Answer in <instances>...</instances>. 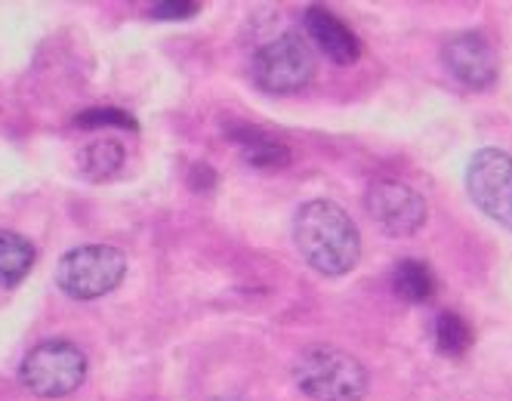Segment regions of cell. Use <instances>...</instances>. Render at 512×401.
Returning a JSON list of instances; mask_svg holds the SVG:
<instances>
[{
    "instance_id": "9c48e42d",
    "label": "cell",
    "mask_w": 512,
    "mask_h": 401,
    "mask_svg": "<svg viewBox=\"0 0 512 401\" xmlns=\"http://www.w3.org/2000/svg\"><path fill=\"white\" fill-rule=\"evenodd\" d=\"M303 25H306V34L315 41V47L331 62L352 65L361 56V47H358V38L352 34V28L343 19H337L331 10L309 7Z\"/></svg>"
},
{
    "instance_id": "30bf717a",
    "label": "cell",
    "mask_w": 512,
    "mask_h": 401,
    "mask_svg": "<svg viewBox=\"0 0 512 401\" xmlns=\"http://www.w3.org/2000/svg\"><path fill=\"white\" fill-rule=\"evenodd\" d=\"M124 167V145L118 139H93L78 152V170L90 182L112 179Z\"/></svg>"
},
{
    "instance_id": "3957f363",
    "label": "cell",
    "mask_w": 512,
    "mask_h": 401,
    "mask_svg": "<svg viewBox=\"0 0 512 401\" xmlns=\"http://www.w3.org/2000/svg\"><path fill=\"white\" fill-rule=\"evenodd\" d=\"M127 253L112 244H84L68 250L56 266V284L71 300H99L124 281Z\"/></svg>"
},
{
    "instance_id": "5b68a950",
    "label": "cell",
    "mask_w": 512,
    "mask_h": 401,
    "mask_svg": "<svg viewBox=\"0 0 512 401\" xmlns=\"http://www.w3.org/2000/svg\"><path fill=\"white\" fill-rule=\"evenodd\" d=\"M315 78V53L300 31H284L253 56V81L269 93H297Z\"/></svg>"
},
{
    "instance_id": "52a82bcc",
    "label": "cell",
    "mask_w": 512,
    "mask_h": 401,
    "mask_svg": "<svg viewBox=\"0 0 512 401\" xmlns=\"http://www.w3.org/2000/svg\"><path fill=\"white\" fill-rule=\"evenodd\" d=\"M371 220L392 238H408L423 229L426 223V201L405 182L380 179L364 195Z\"/></svg>"
},
{
    "instance_id": "ba28073f",
    "label": "cell",
    "mask_w": 512,
    "mask_h": 401,
    "mask_svg": "<svg viewBox=\"0 0 512 401\" xmlns=\"http://www.w3.org/2000/svg\"><path fill=\"white\" fill-rule=\"evenodd\" d=\"M442 59L451 75L469 90H485L497 81V53L482 31L454 34L442 50Z\"/></svg>"
},
{
    "instance_id": "8fae6325",
    "label": "cell",
    "mask_w": 512,
    "mask_h": 401,
    "mask_svg": "<svg viewBox=\"0 0 512 401\" xmlns=\"http://www.w3.org/2000/svg\"><path fill=\"white\" fill-rule=\"evenodd\" d=\"M34 266V244L16 232H0V287L19 284Z\"/></svg>"
},
{
    "instance_id": "7a4b0ae2",
    "label": "cell",
    "mask_w": 512,
    "mask_h": 401,
    "mask_svg": "<svg viewBox=\"0 0 512 401\" xmlns=\"http://www.w3.org/2000/svg\"><path fill=\"white\" fill-rule=\"evenodd\" d=\"M294 383L312 401H361L368 392V371L346 349L315 343L297 355Z\"/></svg>"
},
{
    "instance_id": "6da1fadb",
    "label": "cell",
    "mask_w": 512,
    "mask_h": 401,
    "mask_svg": "<svg viewBox=\"0 0 512 401\" xmlns=\"http://www.w3.org/2000/svg\"><path fill=\"white\" fill-rule=\"evenodd\" d=\"M300 257L321 275H346L358 266L361 235L352 216L334 201H309L294 216Z\"/></svg>"
},
{
    "instance_id": "2e32d148",
    "label": "cell",
    "mask_w": 512,
    "mask_h": 401,
    "mask_svg": "<svg viewBox=\"0 0 512 401\" xmlns=\"http://www.w3.org/2000/svg\"><path fill=\"white\" fill-rule=\"evenodd\" d=\"M201 7L195 4V0H186V4H173V0H170V4H155L152 7V16L155 19H186V16H195Z\"/></svg>"
},
{
    "instance_id": "5bb4252c",
    "label": "cell",
    "mask_w": 512,
    "mask_h": 401,
    "mask_svg": "<svg viewBox=\"0 0 512 401\" xmlns=\"http://www.w3.org/2000/svg\"><path fill=\"white\" fill-rule=\"evenodd\" d=\"M435 346L451 358L466 355V349L472 346V327L466 324V318H460L457 312L438 315L435 318Z\"/></svg>"
},
{
    "instance_id": "4fadbf2b",
    "label": "cell",
    "mask_w": 512,
    "mask_h": 401,
    "mask_svg": "<svg viewBox=\"0 0 512 401\" xmlns=\"http://www.w3.org/2000/svg\"><path fill=\"white\" fill-rule=\"evenodd\" d=\"M235 139L244 145V161L253 167H284L290 161L287 145L272 139L263 130H244V133H235Z\"/></svg>"
},
{
    "instance_id": "8992f818",
    "label": "cell",
    "mask_w": 512,
    "mask_h": 401,
    "mask_svg": "<svg viewBox=\"0 0 512 401\" xmlns=\"http://www.w3.org/2000/svg\"><path fill=\"white\" fill-rule=\"evenodd\" d=\"M466 192L485 216L512 229V158L503 149H479L472 155Z\"/></svg>"
},
{
    "instance_id": "e0dca14e",
    "label": "cell",
    "mask_w": 512,
    "mask_h": 401,
    "mask_svg": "<svg viewBox=\"0 0 512 401\" xmlns=\"http://www.w3.org/2000/svg\"><path fill=\"white\" fill-rule=\"evenodd\" d=\"M213 401H235V398H213Z\"/></svg>"
},
{
    "instance_id": "9a60e30c",
    "label": "cell",
    "mask_w": 512,
    "mask_h": 401,
    "mask_svg": "<svg viewBox=\"0 0 512 401\" xmlns=\"http://www.w3.org/2000/svg\"><path fill=\"white\" fill-rule=\"evenodd\" d=\"M78 127H124V130H136V121L130 115H124L121 108H87L84 115L75 118Z\"/></svg>"
},
{
    "instance_id": "277c9868",
    "label": "cell",
    "mask_w": 512,
    "mask_h": 401,
    "mask_svg": "<svg viewBox=\"0 0 512 401\" xmlns=\"http://www.w3.org/2000/svg\"><path fill=\"white\" fill-rule=\"evenodd\" d=\"M19 380L38 398L71 395L87 380V355L68 340H44L22 358Z\"/></svg>"
},
{
    "instance_id": "7c38bea8",
    "label": "cell",
    "mask_w": 512,
    "mask_h": 401,
    "mask_svg": "<svg viewBox=\"0 0 512 401\" xmlns=\"http://www.w3.org/2000/svg\"><path fill=\"white\" fill-rule=\"evenodd\" d=\"M392 287L401 300L426 303L435 294V278H432L429 266H423L417 260H401L392 272Z\"/></svg>"
}]
</instances>
